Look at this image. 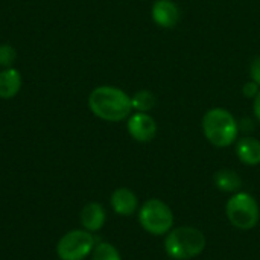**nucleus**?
Instances as JSON below:
<instances>
[{"label":"nucleus","instance_id":"obj_1","mask_svg":"<svg viewBox=\"0 0 260 260\" xmlns=\"http://www.w3.org/2000/svg\"><path fill=\"white\" fill-rule=\"evenodd\" d=\"M88 107L91 113L107 122H120L133 111L131 98L120 88L101 85L90 93Z\"/></svg>","mask_w":260,"mask_h":260},{"label":"nucleus","instance_id":"obj_2","mask_svg":"<svg viewBox=\"0 0 260 260\" xmlns=\"http://www.w3.org/2000/svg\"><path fill=\"white\" fill-rule=\"evenodd\" d=\"M203 133L206 139L216 148H227L238 139V122L235 116L221 107L209 110L203 117Z\"/></svg>","mask_w":260,"mask_h":260},{"label":"nucleus","instance_id":"obj_3","mask_svg":"<svg viewBox=\"0 0 260 260\" xmlns=\"http://www.w3.org/2000/svg\"><path fill=\"white\" fill-rule=\"evenodd\" d=\"M206 248V236L195 227H177L165 239V250L172 260H189L200 256Z\"/></svg>","mask_w":260,"mask_h":260},{"label":"nucleus","instance_id":"obj_4","mask_svg":"<svg viewBox=\"0 0 260 260\" xmlns=\"http://www.w3.org/2000/svg\"><path fill=\"white\" fill-rule=\"evenodd\" d=\"M225 213L233 227L239 230H251L259 224L260 207L256 198L247 192H236L227 201Z\"/></svg>","mask_w":260,"mask_h":260},{"label":"nucleus","instance_id":"obj_5","mask_svg":"<svg viewBox=\"0 0 260 260\" xmlns=\"http://www.w3.org/2000/svg\"><path fill=\"white\" fill-rule=\"evenodd\" d=\"M139 222L145 232L154 236H163L174 227V213L166 203L158 198H151L142 204Z\"/></svg>","mask_w":260,"mask_h":260},{"label":"nucleus","instance_id":"obj_6","mask_svg":"<svg viewBox=\"0 0 260 260\" xmlns=\"http://www.w3.org/2000/svg\"><path fill=\"white\" fill-rule=\"evenodd\" d=\"M94 247L96 241L90 232L72 230L59 239L56 254L61 260H84L93 253Z\"/></svg>","mask_w":260,"mask_h":260},{"label":"nucleus","instance_id":"obj_7","mask_svg":"<svg viewBox=\"0 0 260 260\" xmlns=\"http://www.w3.org/2000/svg\"><path fill=\"white\" fill-rule=\"evenodd\" d=\"M129 136L140 143H148L154 140L157 134V123L152 116L148 113H134L126 123Z\"/></svg>","mask_w":260,"mask_h":260},{"label":"nucleus","instance_id":"obj_8","mask_svg":"<svg viewBox=\"0 0 260 260\" xmlns=\"http://www.w3.org/2000/svg\"><path fill=\"white\" fill-rule=\"evenodd\" d=\"M151 15L157 26L171 29L175 27L180 20V9L172 0H157L152 5Z\"/></svg>","mask_w":260,"mask_h":260},{"label":"nucleus","instance_id":"obj_9","mask_svg":"<svg viewBox=\"0 0 260 260\" xmlns=\"http://www.w3.org/2000/svg\"><path fill=\"white\" fill-rule=\"evenodd\" d=\"M113 210L120 216H131L139 209V200L137 195L128 189V187H119L111 193L110 198Z\"/></svg>","mask_w":260,"mask_h":260},{"label":"nucleus","instance_id":"obj_10","mask_svg":"<svg viewBox=\"0 0 260 260\" xmlns=\"http://www.w3.org/2000/svg\"><path fill=\"white\" fill-rule=\"evenodd\" d=\"M79 219H81L84 230L93 233V232H99L105 225L107 213H105V209L99 203H88L81 210Z\"/></svg>","mask_w":260,"mask_h":260},{"label":"nucleus","instance_id":"obj_11","mask_svg":"<svg viewBox=\"0 0 260 260\" xmlns=\"http://www.w3.org/2000/svg\"><path fill=\"white\" fill-rule=\"evenodd\" d=\"M236 155L247 166L260 165V140L254 137H242L236 142Z\"/></svg>","mask_w":260,"mask_h":260},{"label":"nucleus","instance_id":"obj_12","mask_svg":"<svg viewBox=\"0 0 260 260\" xmlns=\"http://www.w3.org/2000/svg\"><path fill=\"white\" fill-rule=\"evenodd\" d=\"M21 88V76L20 73L8 67L3 72H0V98L2 99H11L14 98Z\"/></svg>","mask_w":260,"mask_h":260},{"label":"nucleus","instance_id":"obj_13","mask_svg":"<svg viewBox=\"0 0 260 260\" xmlns=\"http://www.w3.org/2000/svg\"><path fill=\"white\" fill-rule=\"evenodd\" d=\"M213 183L221 192L225 193H236L242 187L241 177L232 169H219L213 175Z\"/></svg>","mask_w":260,"mask_h":260},{"label":"nucleus","instance_id":"obj_14","mask_svg":"<svg viewBox=\"0 0 260 260\" xmlns=\"http://www.w3.org/2000/svg\"><path fill=\"white\" fill-rule=\"evenodd\" d=\"M155 94L149 90H140L131 98L133 110H136L137 113H148L155 107Z\"/></svg>","mask_w":260,"mask_h":260},{"label":"nucleus","instance_id":"obj_15","mask_svg":"<svg viewBox=\"0 0 260 260\" xmlns=\"http://www.w3.org/2000/svg\"><path fill=\"white\" fill-rule=\"evenodd\" d=\"M91 254V260H122L117 248L108 242H99Z\"/></svg>","mask_w":260,"mask_h":260},{"label":"nucleus","instance_id":"obj_16","mask_svg":"<svg viewBox=\"0 0 260 260\" xmlns=\"http://www.w3.org/2000/svg\"><path fill=\"white\" fill-rule=\"evenodd\" d=\"M14 61H15V50L8 44L0 46V66L11 67Z\"/></svg>","mask_w":260,"mask_h":260},{"label":"nucleus","instance_id":"obj_17","mask_svg":"<svg viewBox=\"0 0 260 260\" xmlns=\"http://www.w3.org/2000/svg\"><path fill=\"white\" fill-rule=\"evenodd\" d=\"M250 76H251V81L256 82L260 87V56H256L251 64H250Z\"/></svg>","mask_w":260,"mask_h":260},{"label":"nucleus","instance_id":"obj_18","mask_svg":"<svg viewBox=\"0 0 260 260\" xmlns=\"http://www.w3.org/2000/svg\"><path fill=\"white\" fill-rule=\"evenodd\" d=\"M260 91V87L256 84V82H247L245 85H244V88H242V93H244V96L245 98H256L257 94H259Z\"/></svg>","mask_w":260,"mask_h":260},{"label":"nucleus","instance_id":"obj_19","mask_svg":"<svg viewBox=\"0 0 260 260\" xmlns=\"http://www.w3.org/2000/svg\"><path fill=\"white\" fill-rule=\"evenodd\" d=\"M253 110H254V114H256V119L260 122V91L259 94L254 98V104H253Z\"/></svg>","mask_w":260,"mask_h":260}]
</instances>
